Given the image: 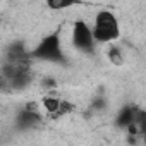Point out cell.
I'll return each mask as SVG.
<instances>
[{
    "instance_id": "cell-1",
    "label": "cell",
    "mask_w": 146,
    "mask_h": 146,
    "mask_svg": "<svg viewBox=\"0 0 146 146\" xmlns=\"http://www.w3.org/2000/svg\"><path fill=\"white\" fill-rule=\"evenodd\" d=\"M90 28H91L95 43H113L120 36L119 19L112 11H107V9L95 14L93 24Z\"/></svg>"
},
{
    "instance_id": "cell-2",
    "label": "cell",
    "mask_w": 146,
    "mask_h": 146,
    "mask_svg": "<svg viewBox=\"0 0 146 146\" xmlns=\"http://www.w3.org/2000/svg\"><path fill=\"white\" fill-rule=\"evenodd\" d=\"M33 57L45 60V62H58L64 58V48L57 33L46 35L41 41H38L36 48L33 50Z\"/></svg>"
},
{
    "instance_id": "cell-3",
    "label": "cell",
    "mask_w": 146,
    "mask_h": 146,
    "mask_svg": "<svg viewBox=\"0 0 146 146\" xmlns=\"http://www.w3.org/2000/svg\"><path fill=\"white\" fill-rule=\"evenodd\" d=\"M70 45L83 53H91L95 48V40L91 28L86 21H76L70 28Z\"/></svg>"
},
{
    "instance_id": "cell-4",
    "label": "cell",
    "mask_w": 146,
    "mask_h": 146,
    "mask_svg": "<svg viewBox=\"0 0 146 146\" xmlns=\"http://www.w3.org/2000/svg\"><path fill=\"white\" fill-rule=\"evenodd\" d=\"M108 60L113 64V65H124V52L119 48V46H115V45H112L110 48H108Z\"/></svg>"
}]
</instances>
